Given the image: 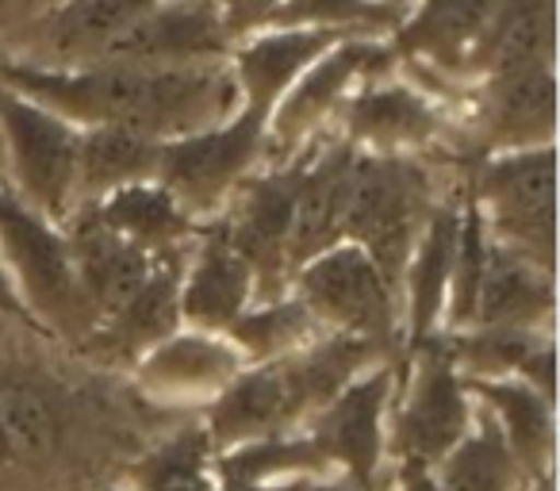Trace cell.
I'll use <instances>...</instances> for the list:
<instances>
[{
	"label": "cell",
	"mask_w": 560,
	"mask_h": 491,
	"mask_svg": "<svg viewBox=\"0 0 560 491\" xmlns=\"http://www.w3.org/2000/svg\"><path fill=\"white\" fill-rule=\"evenodd\" d=\"M476 426L453 445L438 465V488L442 491H511L514 488V465L511 449L503 442V430L491 419L488 407L472 414Z\"/></svg>",
	"instance_id": "obj_30"
},
{
	"label": "cell",
	"mask_w": 560,
	"mask_h": 491,
	"mask_svg": "<svg viewBox=\"0 0 560 491\" xmlns=\"http://www.w3.org/2000/svg\"><path fill=\"white\" fill-rule=\"evenodd\" d=\"M460 234V208L438 203L415 242L411 258H407L404 281H407V312H411V346L427 342L430 330L438 327L450 296V273L453 254H457Z\"/></svg>",
	"instance_id": "obj_25"
},
{
	"label": "cell",
	"mask_w": 560,
	"mask_h": 491,
	"mask_svg": "<svg viewBox=\"0 0 560 491\" xmlns=\"http://www.w3.org/2000/svg\"><path fill=\"white\" fill-rule=\"evenodd\" d=\"M70 231L66 242H70L73 266H78L81 289H85L89 304L96 307V315L112 319L135 292L142 289V281L150 277V266H154V254L139 250L127 238H119L101 215H96L93 203H78L70 211Z\"/></svg>",
	"instance_id": "obj_14"
},
{
	"label": "cell",
	"mask_w": 560,
	"mask_h": 491,
	"mask_svg": "<svg viewBox=\"0 0 560 491\" xmlns=\"http://www.w3.org/2000/svg\"><path fill=\"white\" fill-rule=\"evenodd\" d=\"M388 4H404V0H388Z\"/></svg>",
	"instance_id": "obj_45"
},
{
	"label": "cell",
	"mask_w": 560,
	"mask_h": 491,
	"mask_svg": "<svg viewBox=\"0 0 560 491\" xmlns=\"http://www.w3.org/2000/svg\"><path fill=\"white\" fill-rule=\"evenodd\" d=\"M335 468L327 460V453L319 449L312 434L292 437V434H272V437H254L242 442L234 449L223 453L219 472L226 483H265V480H289V476H319Z\"/></svg>",
	"instance_id": "obj_32"
},
{
	"label": "cell",
	"mask_w": 560,
	"mask_h": 491,
	"mask_svg": "<svg viewBox=\"0 0 560 491\" xmlns=\"http://www.w3.org/2000/svg\"><path fill=\"white\" fill-rule=\"evenodd\" d=\"M358 142H335L315 162L304 165L296 208L289 231V273H296L315 254L330 250L346 238V208H350V180Z\"/></svg>",
	"instance_id": "obj_15"
},
{
	"label": "cell",
	"mask_w": 560,
	"mask_h": 491,
	"mask_svg": "<svg viewBox=\"0 0 560 491\" xmlns=\"http://www.w3.org/2000/svg\"><path fill=\"white\" fill-rule=\"evenodd\" d=\"M0 434H4L9 460H43L55 453L62 422L39 388L12 381L0 388Z\"/></svg>",
	"instance_id": "obj_34"
},
{
	"label": "cell",
	"mask_w": 560,
	"mask_h": 491,
	"mask_svg": "<svg viewBox=\"0 0 560 491\" xmlns=\"http://www.w3.org/2000/svg\"><path fill=\"white\" fill-rule=\"evenodd\" d=\"M4 460H9V449H4V434H0V465H4Z\"/></svg>",
	"instance_id": "obj_44"
},
{
	"label": "cell",
	"mask_w": 560,
	"mask_h": 491,
	"mask_svg": "<svg viewBox=\"0 0 560 491\" xmlns=\"http://www.w3.org/2000/svg\"><path fill=\"white\" fill-rule=\"evenodd\" d=\"M315 480L307 476H289V480H265V483H226L223 491H307Z\"/></svg>",
	"instance_id": "obj_41"
},
{
	"label": "cell",
	"mask_w": 560,
	"mask_h": 491,
	"mask_svg": "<svg viewBox=\"0 0 560 491\" xmlns=\"http://www.w3.org/2000/svg\"><path fill=\"white\" fill-rule=\"evenodd\" d=\"M50 9V0H0V35H20Z\"/></svg>",
	"instance_id": "obj_38"
},
{
	"label": "cell",
	"mask_w": 560,
	"mask_h": 491,
	"mask_svg": "<svg viewBox=\"0 0 560 491\" xmlns=\"http://www.w3.org/2000/svg\"><path fill=\"white\" fill-rule=\"evenodd\" d=\"M499 0H422L411 24L399 32L407 55H422L442 70H472Z\"/></svg>",
	"instance_id": "obj_24"
},
{
	"label": "cell",
	"mask_w": 560,
	"mask_h": 491,
	"mask_svg": "<svg viewBox=\"0 0 560 491\" xmlns=\"http://www.w3.org/2000/svg\"><path fill=\"white\" fill-rule=\"evenodd\" d=\"M388 50L373 39V35H346L330 50H323L304 73L289 85V93L280 96L269 112L265 124V139L280 157H289L315 127L323 124L330 108L342 101V93L361 78V73L376 70L388 62Z\"/></svg>",
	"instance_id": "obj_10"
},
{
	"label": "cell",
	"mask_w": 560,
	"mask_h": 491,
	"mask_svg": "<svg viewBox=\"0 0 560 491\" xmlns=\"http://www.w3.org/2000/svg\"><path fill=\"white\" fill-rule=\"evenodd\" d=\"M249 300H254V273L231 246L226 226H215L180 277V319L203 335H223L246 312Z\"/></svg>",
	"instance_id": "obj_17"
},
{
	"label": "cell",
	"mask_w": 560,
	"mask_h": 491,
	"mask_svg": "<svg viewBox=\"0 0 560 491\" xmlns=\"http://www.w3.org/2000/svg\"><path fill=\"white\" fill-rule=\"evenodd\" d=\"M231 50V32L215 0H162L116 32L89 62L188 66L219 62Z\"/></svg>",
	"instance_id": "obj_8"
},
{
	"label": "cell",
	"mask_w": 560,
	"mask_h": 491,
	"mask_svg": "<svg viewBox=\"0 0 560 491\" xmlns=\"http://www.w3.org/2000/svg\"><path fill=\"white\" fill-rule=\"evenodd\" d=\"M96 215L131 246L147 254H162L192 238V215L177 203V196L162 180H139L108 192L104 200L93 203Z\"/></svg>",
	"instance_id": "obj_28"
},
{
	"label": "cell",
	"mask_w": 560,
	"mask_h": 491,
	"mask_svg": "<svg viewBox=\"0 0 560 491\" xmlns=\"http://www.w3.org/2000/svg\"><path fill=\"white\" fill-rule=\"evenodd\" d=\"M483 258H488V234H483V208L468 203L460 211V234H457V254H453V273H450V296H445V315H450V330L472 327V307L476 289H480Z\"/></svg>",
	"instance_id": "obj_36"
},
{
	"label": "cell",
	"mask_w": 560,
	"mask_h": 491,
	"mask_svg": "<svg viewBox=\"0 0 560 491\" xmlns=\"http://www.w3.org/2000/svg\"><path fill=\"white\" fill-rule=\"evenodd\" d=\"M304 165L307 162L292 165V169H277L269 177H257L238 200L234 219L226 223V238L246 258L254 284H261L254 292L257 304L280 300V281L289 277V231Z\"/></svg>",
	"instance_id": "obj_11"
},
{
	"label": "cell",
	"mask_w": 560,
	"mask_h": 491,
	"mask_svg": "<svg viewBox=\"0 0 560 491\" xmlns=\"http://www.w3.org/2000/svg\"><path fill=\"white\" fill-rule=\"evenodd\" d=\"M552 119H557L552 66H529L491 78L488 124H483L491 150L503 154V150L545 147L552 142Z\"/></svg>",
	"instance_id": "obj_22"
},
{
	"label": "cell",
	"mask_w": 560,
	"mask_h": 491,
	"mask_svg": "<svg viewBox=\"0 0 560 491\" xmlns=\"http://www.w3.org/2000/svg\"><path fill=\"white\" fill-rule=\"evenodd\" d=\"M108 491H119V488H108Z\"/></svg>",
	"instance_id": "obj_46"
},
{
	"label": "cell",
	"mask_w": 560,
	"mask_h": 491,
	"mask_svg": "<svg viewBox=\"0 0 560 491\" xmlns=\"http://www.w3.org/2000/svg\"><path fill=\"white\" fill-rule=\"evenodd\" d=\"M246 358L231 346V338H215L192 330V335H170L147 350L139 361V381L158 399H192L223 391L242 373Z\"/></svg>",
	"instance_id": "obj_19"
},
{
	"label": "cell",
	"mask_w": 560,
	"mask_h": 491,
	"mask_svg": "<svg viewBox=\"0 0 560 491\" xmlns=\"http://www.w3.org/2000/svg\"><path fill=\"white\" fill-rule=\"evenodd\" d=\"M162 139L127 131V127H81L78 147V203H96L124 185L158 177Z\"/></svg>",
	"instance_id": "obj_26"
},
{
	"label": "cell",
	"mask_w": 560,
	"mask_h": 491,
	"mask_svg": "<svg viewBox=\"0 0 560 491\" xmlns=\"http://www.w3.org/2000/svg\"><path fill=\"white\" fill-rule=\"evenodd\" d=\"M304 399L292 381V369L284 358L261 361L249 373H238L208 414L211 449H234L254 437L284 434L296 419H304Z\"/></svg>",
	"instance_id": "obj_13"
},
{
	"label": "cell",
	"mask_w": 560,
	"mask_h": 491,
	"mask_svg": "<svg viewBox=\"0 0 560 491\" xmlns=\"http://www.w3.org/2000/svg\"><path fill=\"white\" fill-rule=\"evenodd\" d=\"M529 66H552V0H499L472 70L499 78Z\"/></svg>",
	"instance_id": "obj_29"
},
{
	"label": "cell",
	"mask_w": 560,
	"mask_h": 491,
	"mask_svg": "<svg viewBox=\"0 0 560 491\" xmlns=\"http://www.w3.org/2000/svg\"><path fill=\"white\" fill-rule=\"evenodd\" d=\"M545 491H549V488H545Z\"/></svg>",
	"instance_id": "obj_47"
},
{
	"label": "cell",
	"mask_w": 560,
	"mask_h": 491,
	"mask_svg": "<svg viewBox=\"0 0 560 491\" xmlns=\"http://www.w3.org/2000/svg\"><path fill=\"white\" fill-rule=\"evenodd\" d=\"M346 127H350V142H365L381 154H392L438 135L442 116L430 96L411 85H369L346 108Z\"/></svg>",
	"instance_id": "obj_27"
},
{
	"label": "cell",
	"mask_w": 560,
	"mask_h": 491,
	"mask_svg": "<svg viewBox=\"0 0 560 491\" xmlns=\"http://www.w3.org/2000/svg\"><path fill=\"white\" fill-rule=\"evenodd\" d=\"M300 304L315 315L319 327L338 335L373 338L388 346L396 330V292L373 258L358 242H335L296 269Z\"/></svg>",
	"instance_id": "obj_5"
},
{
	"label": "cell",
	"mask_w": 560,
	"mask_h": 491,
	"mask_svg": "<svg viewBox=\"0 0 560 491\" xmlns=\"http://www.w3.org/2000/svg\"><path fill=\"white\" fill-rule=\"evenodd\" d=\"M277 4L280 0H219V16H223L231 39H238V35H249L269 24Z\"/></svg>",
	"instance_id": "obj_37"
},
{
	"label": "cell",
	"mask_w": 560,
	"mask_h": 491,
	"mask_svg": "<svg viewBox=\"0 0 560 491\" xmlns=\"http://www.w3.org/2000/svg\"><path fill=\"white\" fill-rule=\"evenodd\" d=\"M552 315V269L534 258L491 242L483 258L480 289H476L472 323L476 327H518L537 330Z\"/></svg>",
	"instance_id": "obj_21"
},
{
	"label": "cell",
	"mask_w": 560,
	"mask_h": 491,
	"mask_svg": "<svg viewBox=\"0 0 560 491\" xmlns=\"http://www.w3.org/2000/svg\"><path fill=\"white\" fill-rule=\"evenodd\" d=\"M0 254L20 304L27 307V319L73 342H89V335L101 327V315L81 289L70 242L12 188H0Z\"/></svg>",
	"instance_id": "obj_2"
},
{
	"label": "cell",
	"mask_w": 560,
	"mask_h": 491,
	"mask_svg": "<svg viewBox=\"0 0 560 491\" xmlns=\"http://www.w3.org/2000/svg\"><path fill=\"white\" fill-rule=\"evenodd\" d=\"M0 188H9V157H4V139H0Z\"/></svg>",
	"instance_id": "obj_43"
},
{
	"label": "cell",
	"mask_w": 560,
	"mask_h": 491,
	"mask_svg": "<svg viewBox=\"0 0 560 491\" xmlns=\"http://www.w3.org/2000/svg\"><path fill=\"white\" fill-rule=\"evenodd\" d=\"M0 139L9 157V188L50 223H66L78 208L81 127L58 112L0 85Z\"/></svg>",
	"instance_id": "obj_4"
},
{
	"label": "cell",
	"mask_w": 560,
	"mask_h": 491,
	"mask_svg": "<svg viewBox=\"0 0 560 491\" xmlns=\"http://www.w3.org/2000/svg\"><path fill=\"white\" fill-rule=\"evenodd\" d=\"M399 480H404V488H399V491H442L434 476H430V468L419 465V460H404V472H399Z\"/></svg>",
	"instance_id": "obj_40"
},
{
	"label": "cell",
	"mask_w": 560,
	"mask_h": 491,
	"mask_svg": "<svg viewBox=\"0 0 560 491\" xmlns=\"http://www.w3.org/2000/svg\"><path fill=\"white\" fill-rule=\"evenodd\" d=\"M346 32H327V27H277V32L249 39L234 55V81H238L242 108L257 112L269 124V112L289 85Z\"/></svg>",
	"instance_id": "obj_18"
},
{
	"label": "cell",
	"mask_w": 560,
	"mask_h": 491,
	"mask_svg": "<svg viewBox=\"0 0 560 491\" xmlns=\"http://www.w3.org/2000/svg\"><path fill=\"white\" fill-rule=\"evenodd\" d=\"M0 315H16V319H27V307L20 304L16 284H12L9 266H4V254H0Z\"/></svg>",
	"instance_id": "obj_39"
},
{
	"label": "cell",
	"mask_w": 560,
	"mask_h": 491,
	"mask_svg": "<svg viewBox=\"0 0 560 491\" xmlns=\"http://www.w3.org/2000/svg\"><path fill=\"white\" fill-rule=\"evenodd\" d=\"M162 0H66L58 9H47L27 35V47L43 55L39 66H81L104 47L116 32H124L131 20L150 12Z\"/></svg>",
	"instance_id": "obj_20"
},
{
	"label": "cell",
	"mask_w": 560,
	"mask_h": 491,
	"mask_svg": "<svg viewBox=\"0 0 560 491\" xmlns=\"http://www.w3.org/2000/svg\"><path fill=\"white\" fill-rule=\"evenodd\" d=\"M415 350H419V365H415L411 396L396 422V449L404 460L434 468L468 434L472 407L450 346L419 342Z\"/></svg>",
	"instance_id": "obj_9"
},
{
	"label": "cell",
	"mask_w": 560,
	"mask_h": 491,
	"mask_svg": "<svg viewBox=\"0 0 560 491\" xmlns=\"http://www.w3.org/2000/svg\"><path fill=\"white\" fill-rule=\"evenodd\" d=\"M468 396H480L491 419L503 430V442L511 449L514 465L529 472L549 476L552 457V399L534 391L526 381L514 376H468Z\"/></svg>",
	"instance_id": "obj_23"
},
{
	"label": "cell",
	"mask_w": 560,
	"mask_h": 491,
	"mask_svg": "<svg viewBox=\"0 0 560 491\" xmlns=\"http://www.w3.org/2000/svg\"><path fill=\"white\" fill-rule=\"evenodd\" d=\"M265 147V116L242 108L203 131L165 139L158 154V177L188 215H203L223 203Z\"/></svg>",
	"instance_id": "obj_6"
},
{
	"label": "cell",
	"mask_w": 560,
	"mask_h": 491,
	"mask_svg": "<svg viewBox=\"0 0 560 491\" xmlns=\"http://www.w3.org/2000/svg\"><path fill=\"white\" fill-rule=\"evenodd\" d=\"M180 277H185V254H180V246L154 254V266H150V277L142 281V289L112 319H104L89 335V346H96L108 358L127 361L154 350L170 335H177Z\"/></svg>",
	"instance_id": "obj_16"
},
{
	"label": "cell",
	"mask_w": 560,
	"mask_h": 491,
	"mask_svg": "<svg viewBox=\"0 0 560 491\" xmlns=\"http://www.w3.org/2000/svg\"><path fill=\"white\" fill-rule=\"evenodd\" d=\"M223 335L231 338V346L242 358L261 365V361H277L284 353L300 350V346L315 342L319 338V323L292 296V300H269V304L246 307Z\"/></svg>",
	"instance_id": "obj_31"
},
{
	"label": "cell",
	"mask_w": 560,
	"mask_h": 491,
	"mask_svg": "<svg viewBox=\"0 0 560 491\" xmlns=\"http://www.w3.org/2000/svg\"><path fill=\"white\" fill-rule=\"evenodd\" d=\"M430 219V180L415 162L396 154H353L350 208H346V242L381 266L392 292L404 284L419 226Z\"/></svg>",
	"instance_id": "obj_3"
},
{
	"label": "cell",
	"mask_w": 560,
	"mask_h": 491,
	"mask_svg": "<svg viewBox=\"0 0 560 491\" xmlns=\"http://www.w3.org/2000/svg\"><path fill=\"white\" fill-rule=\"evenodd\" d=\"M392 399V369H365L327 407L315 411L312 437L330 465H342L358 483H373L384 453V411Z\"/></svg>",
	"instance_id": "obj_12"
},
{
	"label": "cell",
	"mask_w": 560,
	"mask_h": 491,
	"mask_svg": "<svg viewBox=\"0 0 560 491\" xmlns=\"http://www.w3.org/2000/svg\"><path fill=\"white\" fill-rule=\"evenodd\" d=\"M0 85L78 127H127L162 142L223 124L242 104L234 70L219 62L35 66L0 58Z\"/></svg>",
	"instance_id": "obj_1"
},
{
	"label": "cell",
	"mask_w": 560,
	"mask_h": 491,
	"mask_svg": "<svg viewBox=\"0 0 560 491\" xmlns=\"http://www.w3.org/2000/svg\"><path fill=\"white\" fill-rule=\"evenodd\" d=\"M131 491H215L208 430H185L131 468Z\"/></svg>",
	"instance_id": "obj_35"
},
{
	"label": "cell",
	"mask_w": 560,
	"mask_h": 491,
	"mask_svg": "<svg viewBox=\"0 0 560 491\" xmlns=\"http://www.w3.org/2000/svg\"><path fill=\"white\" fill-rule=\"evenodd\" d=\"M480 200L495 242L552 269V142L503 150L483 165Z\"/></svg>",
	"instance_id": "obj_7"
},
{
	"label": "cell",
	"mask_w": 560,
	"mask_h": 491,
	"mask_svg": "<svg viewBox=\"0 0 560 491\" xmlns=\"http://www.w3.org/2000/svg\"><path fill=\"white\" fill-rule=\"evenodd\" d=\"M307 491H373V483H358V480H323V483H312Z\"/></svg>",
	"instance_id": "obj_42"
},
{
	"label": "cell",
	"mask_w": 560,
	"mask_h": 491,
	"mask_svg": "<svg viewBox=\"0 0 560 491\" xmlns=\"http://www.w3.org/2000/svg\"><path fill=\"white\" fill-rule=\"evenodd\" d=\"M404 4L388 0H280L265 27H327L346 35H376L399 27Z\"/></svg>",
	"instance_id": "obj_33"
}]
</instances>
